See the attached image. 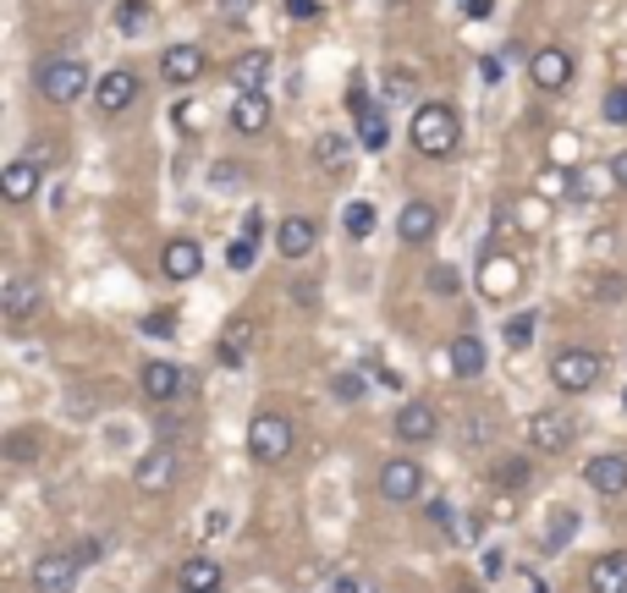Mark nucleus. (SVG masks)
Returning a JSON list of instances; mask_svg holds the SVG:
<instances>
[{
  "mask_svg": "<svg viewBox=\"0 0 627 593\" xmlns=\"http://www.w3.org/2000/svg\"><path fill=\"white\" fill-rule=\"evenodd\" d=\"M457 144H462V121H457L451 105H435V99H430V105L413 110V149H419L424 160H451Z\"/></svg>",
  "mask_w": 627,
  "mask_h": 593,
  "instance_id": "obj_1",
  "label": "nucleus"
},
{
  "mask_svg": "<svg viewBox=\"0 0 627 593\" xmlns=\"http://www.w3.org/2000/svg\"><path fill=\"white\" fill-rule=\"evenodd\" d=\"M600 368H606V357H600V352H589V346H567V352H556V357H550V385H556V391H567V396H584V391H595V385H600Z\"/></svg>",
  "mask_w": 627,
  "mask_h": 593,
  "instance_id": "obj_2",
  "label": "nucleus"
},
{
  "mask_svg": "<svg viewBox=\"0 0 627 593\" xmlns=\"http://www.w3.org/2000/svg\"><path fill=\"white\" fill-rule=\"evenodd\" d=\"M33 83H39L45 99L72 105V99H84V93H89V67H84V61H72V56H50V61H39Z\"/></svg>",
  "mask_w": 627,
  "mask_h": 593,
  "instance_id": "obj_3",
  "label": "nucleus"
},
{
  "mask_svg": "<svg viewBox=\"0 0 627 593\" xmlns=\"http://www.w3.org/2000/svg\"><path fill=\"white\" fill-rule=\"evenodd\" d=\"M248 456L254 462H286L292 456V424L281 418V413H254V424H248Z\"/></svg>",
  "mask_w": 627,
  "mask_h": 593,
  "instance_id": "obj_4",
  "label": "nucleus"
},
{
  "mask_svg": "<svg viewBox=\"0 0 627 593\" xmlns=\"http://www.w3.org/2000/svg\"><path fill=\"white\" fill-rule=\"evenodd\" d=\"M177 478H182L177 445H155V451L138 456V467H133V484H138L144 495H166V490H177Z\"/></svg>",
  "mask_w": 627,
  "mask_h": 593,
  "instance_id": "obj_5",
  "label": "nucleus"
},
{
  "mask_svg": "<svg viewBox=\"0 0 627 593\" xmlns=\"http://www.w3.org/2000/svg\"><path fill=\"white\" fill-rule=\"evenodd\" d=\"M572 439H578L572 413L539 407L535 418H529V445H535V456H561V451H572Z\"/></svg>",
  "mask_w": 627,
  "mask_h": 593,
  "instance_id": "obj_6",
  "label": "nucleus"
},
{
  "mask_svg": "<svg viewBox=\"0 0 627 593\" xmlns=\"http://www.w3.org/2000/svg\"><path fill=\"white\" fill-rule=\"evenodd\" d=\"M78 572H84L78 550H45L33 561V593H72L78 589Z\"/></svg>",
  "mask_w": 627,
  "mask_h": 593,
  "instance_id": "obj_7",
  "label": "nucleus"
},
{
  "mask_svg": "<svg viewBox=\"0 0 627 593\" xmlns=\"http://www.w3.org/2000/svg\"><path fill=\"white\" fill-rule=\"evenodd\" d=\"M419 490H424V467H419L413 456H391V462L380 467V501L408 506V501H419Z\"/></svg>",
  "mask_w": 627,
  "mask_h": 593,
  "instance_id": "obj_8",
  "label": "nucleus"
},
{
  "mask_svg": "<svg viewBox=\"0 0 627 593\" xmlns=\"http://www.w3.org/2000/svg\"><path fill=\"white\" fill-rule=\"evenodd\" d=\"M144 396L149 402H182L187 391H193V374L182 368V363H166V357H155V363H144Z\"/></svg>",
  "mask_w": 627,
  "mask_h": 593,
  "instance_id": "obj_9",
  "label": "nucleus"
},
{
  "mask_svg": "<svg viewBox=\"0 0 627 593\" xmlns=\"http://www.w3.org/2000/svg\"><path fill=\"white\" fill-rule=\"evenodd\" d=\"M0 308H6V319H11V325H28V319L45 308V286H39L33 275H6V286H0Z\"/></svg>",
  "mask_w": 627,
  "mask_h": 593,
  "instance_id": "obj_10",
  "label": "nucleus"
},
{
  "mask_svg": "<svg viewBox=\"0 0 627 593\" xmlns=\"http://www.w3.org/2000/svg\"><path fill=\"white\" fill-rule=\"evenodd\" d=\"M396 237H402L408 248L435 243V237H441V209H435V204H424V198L402 204V215H396Z\"/></svg>",
  "mask_w": 627,
  "mask_h": 593,
  "instance_id": "obj_11",
  "label": "nucleus"
},
{
  "mask_svg": "<svg viewBox=\"0 0 627 593\" xmlns=\"http://www.w3.org/2000/svg\"><path fill=\"white\" fill-rule=\"evenodd\" d=\"M347 110H353V127H359V149H385V116H380V105L363 93L359 83L347 88Z\"/></svg>",
  "mask_w": 627,
  "mask_h": 593,
  "instance_id": "obj_12",
  "label": "nucleus"
},
{
  "mask_svg": "<svg viewBox=\"0 0 627 593\" xmlns=\"http://www.w3.org/2000/svg\"><path fill=\"white\" fill-rule=\"evenodd\" d=\"M584 478H589V490H595V495L617 501V495H627V456L623 451H600V456H589Z\"/></svg>",
  "mask_w": 627,
  "mask_h": 593,
  "instance_id": "obj_13",
  "label": "nucleus"
},
{
  "mask_svg": "<svg viewBox=\"0 0 627 593\" xmlns=\"http://www.w3.org/2000/svg\"><path fill=\"white\" fill-rule=\"evenodd\" d=\"M529 78H535V88H545V93H561V88L572 83V56H567L561 45H545V50L529 56Z\"/></svg>",
  "mask_w": 627,
  "mask_h": 593,
  "instance_id": "obj_14",
  "label": "nucleus"
},
{
  "mask_svg": "<svg viewBox=\"0 0 627 593\" xmlns=\"http://www.w3.org/2000/svg\"><path fill=\"white\" fill-rule=\"evenodd\" d=\"M226 78H232L237 93H265L270 78H275V56H270V50H243V56L226 67Z\"/></svg>",
  "mask_w": 627,
  "mask_h": 593,
  "instance_id": "obj_15",
  "label": "nucleus"
},
{
  "mask_svg": "<svg viewBox=\"0 0 627 593\" xmlns=\"http://www.w3.org/2000/svg\"><path fill=\"white\" fill-rule=\"evenodd\" d=\"M138 72H127V67H116V72H105L99 83H94V105H99V116H121L133 99H138Z\"/></svg>",
  "mask_w": 627,
  "mask_h": 593,
  "instance_id": "obj_16",
  "label": "nucleus"
},
{
  "mask_svg": "<svg viewBox=\"0 0 627 593\" xmlns=\"http://www.w3.org/2000/svg\"><path fill=\"white\" fill-rule=\"evenodd\" d=\"M391 428H396V439H408V445H424V439H435V407L430 402H402L396 413H391Z\"/></svg>",
  "mask_w": 627,
  "mask_h": 593,
  "instance_id": "obj_17",
  "label": "nucleus"
},
{
  "mask_svg": "<svg viewBox=\"0 0 627 593\" xmlns=\"http://www.w3.org/2000/svg\"><path fill=\"white\" fill-rule=\"evenodd\" d=\"M314 243H320V226H314L308 215H286V220L275 226V254L281 258H308Z\"/></svg>",
  "mask_w": 627,
  "mask_h": 593,
  "instance_id": "obj_18",
  "label": "nucleus"
},
{
  "mask_svg": "<svg viewBox=\"0 0 627 593\" xmlns=\"http://www.w3.org/2000/svg\"><path fill=\"white\" fill-rule=\"evenodd\" d=\"M209 72V61H204V50L198 45H172L166 50V61H160V78L172 88H187V83H198Z\"/></svg>",
  "mask_w": 627,
  "mask_h": 593,
  "instance_id": "obj_19",
  "label": "nucleus"
},
{
  "mask_svg": "<svg viewBox=\"0 0 627 593\" xmlns=\"http://www.w3.org/2000/svg\"><path fill=\"white\" fill-rule=\"evenodd\" d=\"M160 269H166V280H193L204 269V248L193 237H172L166 254H160Z\"/></svg>",
  "mask_w": 627,
  "mask_h": 593,
  "instance_id": "obj_20",
  "label": "nucleus"
},
{
  "mask_svg": "<svg viewBox=\"0 0 627 593\" xmlns=\"http://www.w3.org/2000/svg\"><path fill=\"white\" fill-rule=\"evenodd\" d=\"M447 363H451L457 379H479V374L490 368V352H484V340L479 336H457L451 340V352H447Z\"/></svg>",
  "mask_w": 627,
  "mask_h": 593,
  "instance_id": "obj_21",
  "label": "nucleus"
},
{
  "mask_svg": "<svg viewBox=\"0 0 627 593\" xmlns=\"http://www.w3.org/2000/svg\"><path fill=\"white\" fill-rule=\"evenodd\" d=\"M567 187H572V198H578V204H595V198L617 192V176H611V160H606V166H578V170H572V181H567Z\"/></svg>",
  "mask_w": 627,
  "mask_h": 593,
  "instance_id": "obj_22",
  "label": "nucleus"
},
{
  "mask_svg": "<svg viewBox=\"0 0 627 593\" xmlns=\"http://www.w3.org/2000/svg\"><path fill=\"white\" fill-rule=\"evenodd\" d=\"M589 593H627V550H611L589 566Z\"/></svg>",
  "mask_w": 627,
  "mask_h": 593,
  "instance_id": "obj_23",
  "label": "nucleus"
},
{
  "mask_svg": "<svg viewBox=\"0 0 627 593\" xmlns=\"http://www.w3.org/2000/svg\"><path fill=\"white\" fill-rule=\"evenodd\" d=\"M0 192H6V204H28L39 192V166L33 160H11L0 170Z\"/></svg>",
  "mask_w": 627,
  "mask_h": 593,
  "instance_id": "obj_24",
  "label": "nucleus"
},
{
  "mask_svg": "<svg viewBox=\"0 0 627 593\" xmlns=\"http://www.w3.org/2000/svg\"><path fill=\"white\" fill-rule=\"evenodd\" d=\"M177 589L204 593V589H226V583H221V566H215L209 555H187V561L177 566Z\"/></svg>",
  "mask_w": 627,
  "mask_h": 593,
  "instance_id": "obj_25",
  "label": "nucleus"
},
{
  "mask_svg": "<svg viewBox=\"0 0 627 593\" xmlns=\"http://www.w3.org/2000/svg\"><path fill=\"white\" fill-rule=\"evenodd\" d=\"M353 160V138H342V132H320L314 138V166L325 170V176H342Z\"/></svg>",
  "mask_w": 627,
  "mask_h": 593,
  "instance_id": "obj_26",
  "label": "nucleus"
},
{
  "mask_svg": "<svg viewBox=\"0 0 627 593\" xmlns=\"http://www.w3.org/2000/svg\"><path fill=\"white\" fill-rule=\"evenodd\" d=\"M232 127L237 132H265L270 127V93H237V105H232Z\"/></svg>",
  "mask_w": 627,
  "mask_h": 593,
  "instance_id": "obj_27",
  "label": "nucleus"
},
{
  "mask_svg": "<svg viewBox=\"0 0 627 593\" xmlns=\"http://www.w3.org/2000/svg\"><path fill=\"white\" fill-rule=\"evenodd\" d=\"M116 28H121V39H144V33L155 28V6H149V0H127V6L116 11Z\"/></svg>",
  "mask_w": 627,
  "mask_h": 593,
  "instance_id": "obj_28",
  "label": "nucleus"
},
{
  "mask_svg": "<svg viewBox=\"0 0 627 593\" xmlns=\"http://www.w3.org/2000/svg\"><path fill=\"white\" fill-rule=\"evenodd\" d=\"M572 533H578V511H572V506H561L556 516H550V527H545V544H539V550H545V555H561Z\"/></svg>",
  "mask_w": 627,
  "mask_h": 593,
  "instance_id": "obj_29",
  "label": "nucleus"
},
{
  "mask_svg": "<svg viewBox=\"0 0 627 593\" xmlns=\"http://www.w3.org/2000/svg\"><path fill=\"white\" fill-rule=\"evenodd\" d=\"M490 297H507L512 286H518V264L512 258H484V280H479Z\"/></svg>",
  "mask_w": 627,
  "mask_h": 593,
  "instance_id": "obj_30",
  "label": "nucleus"
},
{
  "mask_svg": "<svg viewBox=\"0 0 627 593\" xmlns=\"http://www.w3.org/2000/svg\"><path fill=\"white\" fill-rule=\"evenodd\" d=\"M248 336H254V330H248V319H232V325H226V340H221V363H226V368H237V363H243Z\"/></svg>",
  "mask_w": 627,
  "mask_h": 593,
  "instance_id": "obj_31",
  "label": "nucleus"
},
{
  "mask_svg": "<svg viewBox=\"0 0 627 593\" xmlns=\"http://www.w3.org/2000/svg\"><path fill=\"white\" fill-rule=\"evenodd\" d=\"M535 330H539L535 308H529V314H512V319H507V346H512V352H523V346L535 340Z\"/></svg>",
  "mask_w": 627,
  "mask_h": 593,
  "instance_id": "obj_32",
  "label": "nucleus"
},
{
  "mask_svg": "<svg viewBox=\"0 0 627 593\" xmlns=\"http://www.w3.org/2000/svg\"><path fill=\"white\" fill-rule=\"evenodd\" d=\"M39 445H45V439H39L33 428H17V434H6V456H11V462H33V456H39Z\"/></svg>",
  "mask_w": 627,
  "mask_h": 593,
  "instance_id": "obj_33",
  "label": "nucleus"
},
{
  "mask_svg": "<svg viewBox=\"0 0 627 593\" xmlns=\"http://www.w3.org/2000/svg\"><path fill=\"white\" fill-rule=\"evenodd\" d=\"M529 473H535V467H529L523 456H507V462H496V484H507V490H523V484H529Z\"/></svg>",
  "mask_w": 627,
  "mask_h": 593,
  "instance_id": "obj_34",
  "label": "nucleus"
},
{
  "mask_svg": "<svg viewBox=\"0 0 627 593\" xmlns=\"http://www.w3.org/2000/svg\"><path fill=\"white\" fill-rule=\"evenodd\" d=\"M331 391H336L342 402H363V396H369V379H363L359 368H342V374L331 379Z\"/></svg>",
  "mask_w": 627,
  "mask_h": 593,
  "instance_id": "obj_35",
  "label": "nucleus"
},
{
  "mask_svg": "<svg viewBox=\"0 0 627 593\" xmlns=\"http://www.w3.org/2000/svg\"><path fill=\"white\" fill-rule=\"evenodd\" d=\"M342 226H347V237H369L374 231V204H347L342 209Z\"/></svg>",
  "mask_w": 627,
  "mask_h": 593,
  "instance_id": "obj_36",
  "label": "nucleus"
},
{
  "mask_svg": "<svg viewBox=\"0 0 627 593\" xmlns=\"http://www.w3.org/2000/svg\"><path fill=\"white\" fill-rule=\"evenodd\" d=\"M589 291H595L600 303H623V297H627V275H611V269H600Z\"/></svg>",
  "mask_w": 627,
  "mask_h": 593,
  "instance_id": "obj_37",
  "label": "nucleus"
},
{
  "mask_svg": "<svg viewBox=\"0 0 627 593\" xmlns=\"http://www.w3.org/2000/svg\"><path fill=\"white\" fill-rule=\"evenodd\" d=\"M430 291H435V297H457V291H462V275H457L451 264H435V269H430Z\"/></svg>",
  "mask_w": 627,
  "mask_h": 593,
  "instance_id": "obj_38",
  "label": "nucleus"
},
{
  "mask_svg": "<svg viewBox=\"0 0 627 593\" xmlns=\"http://www.w3.org/2000/svg\"><path fill=\"white\" fill-rule=\"evenodd\" d=\"M600 110H606V121H611V127H627V83H617V88H611Z\"/></svg>",
  "mask_w": 627,
  "mask_h": 593,
  "instance_id": "obj_39",
  "label": "nucleus"
},
{
  "mask_svg": "<svg viewBox=\"0 0 627 593\" xmlns=\"http://www.w3.org/2000/svg\"><path fill=\"white\" fill-rule=\"evenodd\" d=\"M144 336L172 340V336H177V314H149V319H144Z\"/></svg>",
  "mask_w": 627,
  "mask_h": 593,
  "instance_id": "obj_40",
  "label": "nucleus"
},
{
  "mask_svg": "<svg viewBox=\"0 0 627 593\" xmlns=\"http://www.w3.org/2000/svg\"><path fill=\"white\" fill-rule=\"evenodd\" d=\"M209 181H215V192H226V187H243V181H248V170L243 166H215L209 170Z\"/></svg>",
  "mask_w": 627,
  "mask_h": 593,
  "instance_id": "obj_41",
  "label": "nucleus"
},
{
  "mask_svg": "<svg viewBox=\"0 0 627 593\" xmlns=\"http://www.w3.org/2000/svg\"><path fill=\"white\" fill-rule=\"evenodd\" d=\"M286 11H292V22H320V17H325L320 0H286Z\"/></svg>",
  "mask_w": 627,
  "mask_h": 593,
  "instance_id": "obj_42",
  "label": "nucleus"
},
{
  "mask_svg": "<svg viewBox=\"0 0 627 593\" xmlns=\"http://www.w3.org/2000/svg\"><path fill=\"white\" fill-rule=\"evenodd\" d=\"M385 93L391 99H413V72H385Z\"/></svg>",
  "mask_w": 627,
  "mask_h": 593,
  "instance_id": "obj_43",
  "label": "nucleus"
},
{
  "mask_svg": "<svg viewBox=\"0 0 627 593\" xmlns=\"http://www.w3.org/2000/svg\"><path fill=\"white\" fill-rule=\"evenodd\" d=\"M248 11H254V0H221V17H226L232 28H243V22H248Z\"/></svg>",
  "mask_w": 627,
  "mask_h": 593,
  "instance_id": "obj_44",
  "label": "nucleus"
},
{
  "mask_svg": "<svg viewBox=\"0 0 627 593\" xmlns=\"http://www.w3.org/2000/svg\"><path fill=\"white\" fill-rule=\"evenodd\" d=\"M172 116L182 121V132H198V127H204V110H198V105H177Z\"/></svg>",
  "mask_w": 627,
  "mask_h": 593,
  "instance_id": "obj_45",
  "label": "nucleus"
},
{
  "mask_svg": "<svg viewBox=\"0 0 627 593\" xmlns=\"http://www.w3.org/2000/svg\"><path fill=\"white\" fill-rule=\"evenodd\" d=\"M226 264H232V269H248V264H254V243H232Z\"/></svg>",
  "mask_w": 627,
  "mask_h": 593,
  "instance_id": "obj_46",
  "label": "nucleus"
},
{
  "mask_svg": "<svg viewBox=\"0 0 627 593\" xmlns=\"http://www.w3.org/2000/svg\"><path fill=\"white\" fill-rule=\"evenodd\" d=\"M292 297H297L303 308H314V303H320V286H314V280H297V286H292Z\"/></svg>",
  "mask_w": 627,
  "mask_h": 593,
  "instance_id": "obj_47",
  "label": "nucleus"
},
{
  "mask_svg": "<svg viewBox=\"0 0 627 593\" xmlns=\"http://www.w3.org/2000/svg\"><path fill=\"white\" fill-rule=\"evenodd\" d=\"M259 226H265V220H259V209H248V220H243V243H259Z\"/></svg>",
  "mask_w": 627,
  "mask_h": 593,
  "instance_id": "obj_48",
  "label": "nucleus"
},
{
  "mask_svg": "<svg viewBox=\"0 0 627 593\" xmlns=\"http://www.w3.org/2000/svg\"><path fill=\"white\" fill-rule=\"evenodd\" d=\"M99 555H105V544H99V538H84V550H78V561H84V566H94Z\"/></svg>",
  "mask_w": 627,
  "mask_h": 593,
  "instance_id": "obj_49",
  "label": "nucleus"
},
{
  "mask_svg": "<svg viewBox=\"0 0 627 593\" xmlns=\"http://www.w3.org/2000/svg\"><path fill=\"white\" fill-rule=\"evenodd\" d=\"M430 522H435V527H451V506H447V501H435V506H430Z\"/></svg>",
  "mask_w": 627,
  "mask_h": 593,
  "instance_id": "obj_50",
  "label": "nucleus"
},
{
  "mask_svg": "<svg viewBox=\"0 0 627 593\" xmlns=\"http://www.w3.org/2000/svg\"><path fill=\"white\" fill-rule=\"evenodd\" d=\"M611 176H617V187H623V192H627V149H623V155H617V160H611Z\"/></svg>",
  "mask_w": 627,
  "mask_h": 593,
  "instance_id": "obj_51",
  "label": "nucleus"
},
{
  "mask_svg": "<svg viewBox=\"0 0 627 593\" xmlns=\"http://www.w3.org/2000/svg\"><path fill=\"white\" fill-rule=\"evenodd\" d=\"M331 593H363V583H359V577H336V583H331Z\"/></svg>",
  "mask_w": 627,
  "mask_h": 593,
  "instance_id": "obj_52",
  "label": "nucleus"
},
{
  "mask_svg": "<svg viewBox=\"0 0 627 593\" xmlns=\"http://www.w3.org/2000/svg\"><path fill=\"white\" fill-rule=\"evenodd\" d=\"M462 11L468 17H490V0H462Z\"/></svg>",
  "mask_w": 627,
  "mask_h": 593,
  "instance_id": "obj_53",
  "label": "nucleus"
},
{
  "mask_svg": "<svg viewBox=\"0 0 627 593\" xmlns=\"http://www.w3.org/2000/svg\"><path fill=\"white\" fill-rule=\"evenodd\" d=\"M451 593H484V589H473V583H457V589H451Z\"/></svg>",
  "mask_w": 627,
  "mask_h": 593,
  "instance_id": "obj_54",
  "label": "nucleus"
},
{
  "mask_svg": "<svg viewBox=\"0 0 627 593\" xmlns=\"http://www.w3.org/2000/svg\"><path fill=\"white\" fill-rule=\"evenodd\" d=\"M385 6H391V11H396V6H413V0H385Z\"/></svg>",
  "mask_w": 627,
  "mask_h": 593,
  "instance_id": "obj_55",
  "label": "nucleus"
},
{
  "mask_svg": "<svg viewBox=\"0 0 627 593\" xmlns=\"http://www.w3.org/2000/svg\"><path fill=\"white\" fill-rule=\"evenodd\" d=\"M204 593H226V589H204Z\"/></svg>",
  "mask_w": 627,
  "mask_h": 593,
  "instance_id": "obj_56",
  "label": "nucleus"
},
{
  "mask_svg": "<svg viewBox=\"0 0 627 593\" xmlns=\"http://www.w3.org/2000/svg\"><path fill=\"white\" fill-rule=\"evenodd\" d=\"M623 407H627V391H623Z\"/></svg>",
  "mask_w": 627,
  "mask_h": 593,
  "instance_id": "obj_57",
  "label": "nucleus"
}]
</instances>
